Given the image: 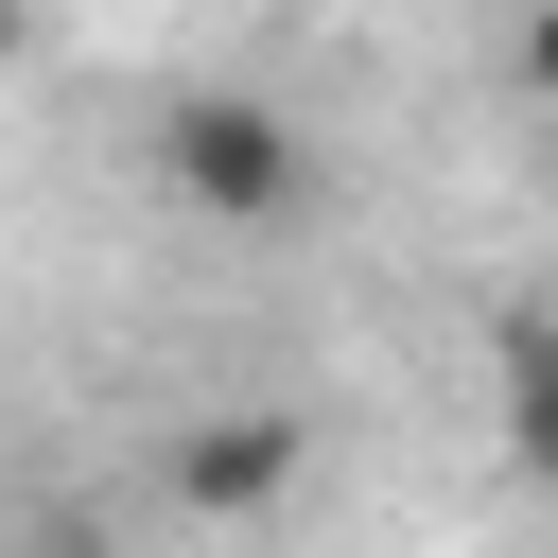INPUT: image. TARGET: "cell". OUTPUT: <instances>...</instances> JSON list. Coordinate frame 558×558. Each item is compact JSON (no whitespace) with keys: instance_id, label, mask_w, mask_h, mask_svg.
I'll return each mask as SVG.
<instances>
[{"instance_id":"obj_3","label":"cell","mask_w":558,"mask_h":558,"mask_svg":"<svg viewBox=\"0 0 558 558\" xmlns=\"http://www.w3.org/2000/svg\"><path fill=\"white\" fill-rule=\"evenodd\" d=\"M0 70H17V17H0Z\"/></svg>"},{"instance_id":"obj_1","label":"cell","mask_w":558,"mask_h":558,"mask_svg":"<svg viewBox=\"0 0 558 558\" xmlns=\"http://www.w3.org/2000/svg\"><path fill=\"white\" fill-rule=\"evenodd\" d=\"M157 174H174L209 227H296V209H314V140H296V105H262V87H174Z\"/></svg>"},{"instance_id":"obj_2","label":"cell","mask_w":558,"mask_h":558,"mask_svg":"<svg viewBox=\"0 0 558 558\" xmlns=\"http://www.w3.org/2000/svg\"><path fill=\"white\" fill-rule=\"evenodd\" d=\"M296 471H314V436H296L279 401H209V418L174 436V506H209V523H262Z\"/></svg>"}]
</instances>
